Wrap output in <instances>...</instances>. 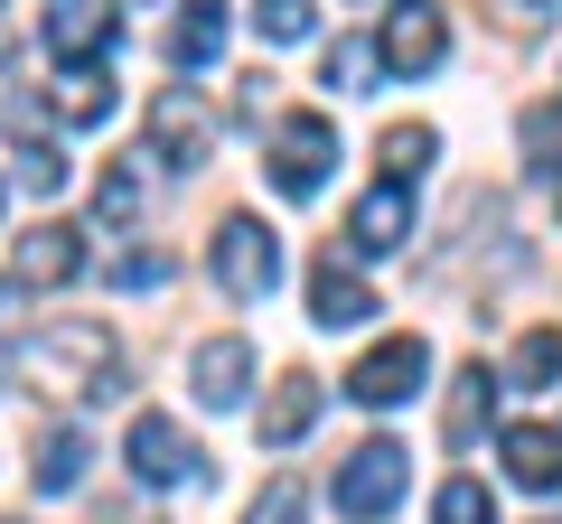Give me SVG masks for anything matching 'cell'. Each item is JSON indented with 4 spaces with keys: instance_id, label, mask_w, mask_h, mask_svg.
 I'll list each match as a JSON object with an SVG mask.
<instances>
[{
    "instance_id": "20",
    "label": "cell",
    "mask_w": 562,
    "mask_h": 524,
    "mask_svg": "<svg viewBox=\"0 0 562 524\" xmlns=\"http://www.w3.org/2000/svg\"><path fill=\"white\" fill-rule=\"evenodd\" d=\"M553 375H562V328H525L516 356H506V384H516V394H543Z\"/></svg>"
},
{
    "instance_id": "25",
    "label": "cell",
    "mask_w": 562,
    "mask_h": 524,
    "mask_svg": "<svg viewBox=\"0 0 562 524\" xmlns=\"http://www.w3.org/2000/svg\"><path fill=\"white\" fill-rule=\"evenodd\" d=\"M301 515H310V487H301V478H272V487H262V505H254L244 524H301Z\"/></svg>"
},
{
    "instance_id": "27",
    "label": "cell",
    "mask_w": 562,
    "mask_h": 524,
    "mask_svg": "<svg viewBox=\"0 0 562 524\" xmlns=\"http://www.w3.org/2000/svg\"><path fill=\"white\" fill-rule=\"evenodd\" d=\"M357 76H366V47H357V38H338V47L319 57V84H338V94H357Z\"/></svg>"
},
{
    "instance_id": "16",
    "label": "cell",
    "mask_w": 562,
    "mask_h": 524,
    "mask_svg": "<svg viewBox=\"0 0 562 524\" xmlns=\"http://www.w3.org/2000/svg\"><path fill=\"white\" fill-rule=\"evenodd\" d=\"M140 206H150V150H132V160H113V169L94 179V216H103V225H132Z\"/></svg>"
},
{
    "instance_id": "30",
    "label": "cell",
    "mask_w": 562,
    "mask_h": 524,
    "mask_svg": "<svg viewBox=\"0 0 562 524\" xmlns=\"http://www.w3.org/2000/svg\"><path fill=\"white\" fill-rule=\"evenodd\" d=\"M103 524H160L150 505H103Z\"/></svg>"
},
{
    "instance_id": "3",
    "label": "cell",
    "mask_w": 562,
    "mask_h": 524,
    "mask_svg": "<svg viewBox=\"0 0 562 524\" xmlns=\"http://www.w3.org/2000/svg\"><path fill=\"white\" fill-rule=\"evenodd\" d=\"M422 375H431V346L403 328V338H384V346H366L357 365H347V394H357L366 412H394V403H413L422 394Z\"/></svg>"
},
{
    "instance_id": "24",
    "label": "cell",
    "mask_w": 562,
    "mask_h": 524,
    "mask_svg": "<svg viewBox=\"0 0 562 524\" xmlns=\"http://www.w3.org/2000/svg\"><path fill=\"white\" fill-rule=\"evenodd\" d=\"M20 187L29 197H57L66 187V150L57 141H20Z\"/></svg>"
},
{
    "instance_id": "4",
    "label": "cell",
    "mask_w": 562,
    "mask_h": 524,
    "mask_svg": "<svg viewBox=\"0 0 562 524\" xmlns=\"http://www.w3.org/2000/svg\"><path fill=\"white\" fill-rule=\"evenodd\" d=\"M216 282H225V300H272L281 243H272V225H262V216H225L216 225Z\"/></svg>"
},
{
    "instance_id": "23",
    "label": "cell",
    "mask_w": 562,
    "mask_h": 524,
    "mask_svg": "<svg viewBox=\"0 0 562 524\" xmlns=\"http://www.w3.org/2000/svg\"><path fill=\"white\" fill-rule=\"evenodd\" d=\"M431 524H497V505H487L479 478H450L441 497H431Z\"/></svg>"
},
{
    "instance_id": "17",
    "label": "cell",
    "mask_w": 562,
    "mask_h": 524,
    "mask_svg": "<svg viewBox=\"0 0 562 524\" xmlns=\"http://www.w3.org/2000/svg\"><path fill=\"white\" fill-rule=\"evenodd\" d=\"M85 459H94V449H85V431H76V422H57V431L38 441V459H29L38 497H66V487H85Z\"/></svg>"
},
{
    "instance_id": "29",
    "label": "cell",
    "mask_w": 562,
    "mask_h": 524,
    "mask_svg": "<svg viewBox=\"0 0 562 524\" xmlns=\"http://www.w3.org/2000/svg\"><path fill=\"white\" fill-rule=\"evenodd\" d=\"M553 10H562V0H506V20H516V29H543Z\"/></svg>"
},
{
    "instance_id": "26",
    "label": "cell",
    "mask_w": 562,
    "mask_h": 524,
    "mask_svg": "<svg viewBox=\"0 0 562 524\" xmlns=\"http://www.w3.org/2000/svg\"><path fill=\"white\" fill-rule=\"evenodd\" d=\"M254 20L272 47H291V38H310V0H254Z\"/></svg>"
},
{
    "instance_id": "15",
    "label": "cell",
    "mask_w": 562,
    "mask_h": 524,
    "mask_svg": "<svg viewBox=\"0 0 562 524\" xmlns=\"http://www.w3.org/2000/svg\"><path fill=\"white\" fill-rule=\"evenodd\" d=\"M310 422H319V375H301V365H291V375L272 384V403H262V449H291Z\"/></svg>"
},
{
    "instance_id": "14",
    "label": "cell",
    "mask_w": 562,
    "mask_h": 524,
    "mask_svg": "<svg viewBox=\"0 0 562 524\" xmlns=\"http://www.w3.org/2000/svg\"><path fill=\"white\" fill-rule=\"evenodd\" d=\"M497 449H506V478H516V487H535V497H553V487H562V431L516 422Z\"/></svg>"
},
{
    "instance_id": "13",
    "label": "cell",
    "mask_w": 562,
    "mask_h": 524,
    "mask_svg": "<svg viewBox=\"0 0 562 524\" xmlns=\"http://www.w3.org/2000/svg\"><path fill=\"white\" fill-rule=\"evenodd\" d=\"M76 272H85L76 225H29V235H20V282L29 291H57V282H76Z\"/></svg>"
},
{
    "instance_id": "5",
    "label": "cell",
    "mask_w": 562,
    "mask_h": 524,
    "mask_svg": "<svg viewBox=\"0 0 562 524\" xmlns=\"http://www.w3.org/2000/svg\"><path fill=\"white\" fill-rule=\"evenodd\" d=\"M403 487H413V449H403V441H357L338 459V505H347V515H384Z\"/></svg>"
},
{
    "instance_id": "12",
    "label": "cell",
    "mask_w": 562,
    "mask_h": 524,
    "mask_svg": "<svg viewBox=\"0 0 562 524\" xmlns=\"http://www.w3.org/2000/svg\"><path fill=\"white\" fill-rule=\"evenodd\" d=\"M310 319H319V328H366V319H375V291H366L338 253H319V262H310Z\"/></svg>"
},
{
    "instance_id": "31",
    "label": "cell",
    "mask_w": 562,
    "mask_h": 524,
    "mask_svg": "<svg viewBox=\"0 0 562 524\" xmlns=\"http://www.w3.org/2000/svg\"><path fill=\"white\" fill-rule=\"evenodd\" d=\"M0 309H10V291H0Z\"/></svg>"
},
{
    "instance_id": "2",
    "label": "cell",
    "mask_w": 562,
    "mask_h": 524,
    "mask_svg": "<svg viewBox=\"0 0 562 524\" xmlns=\"http://www.w3.org/2000/svg\"><path fill=\"white\" fill-rule=\"evenodd\" d=\"M262 160H272V187H281V197H319L328 169H338V122H328V113H281Z\"/></svg>"
},
{
    "instance_id": "1",
    "label": "cell",
    "mask_w": 562,
    "mask_h": 524,
    "mask_svg": "<svg viewBox=\"0 0 562 524\" xmlns=\"http://www.w3.org/2000/svg\"><path fill=\"white\" fill-rule=\"evenodd\" d=\"M29 384L47 394H122V346L103 319H57L38 346H29Z\"/></svg>"
},
{
    "instance_id": "6",
    "label": "cell",
    "mask_w": 562,
    "mask_h": 524,
    "mask_svg": "<svg viewBox=\"0 0 562 524\" xmlns=\"http://www.w3.org/2000/svg\"><path fill=\"white\" fill-rule=\"evenodd\" d=\"M122 459H132V478L140 487H179V478H206V449L188 441L169 412H140L132 422V441H122Z\"/></svg>"
},
{
    "instance_id": "21",
    "label": "cell",
    "mask_w": 562,
    "mask_h": 524,
    "mask_svg": "<svg viewBox=\"0 0 562 524\" xmlns=\"http://www.w3.org/2000/svg\"><path fill=\"white\" fill-rule=\"evenodd\" d=\"M479 422H487V365H460L450 375V449L479 441Z\"/></svg>"
},
{
    "instance_id": "18",
    "label": "cell",
    "mask_w": 562,
    "mask_h": 524,
    "mask_svg": "<svg viewBox=\"0 0 562 524\" xmlns=\"http://www.w3.org/2000/svg\"><path fill=\"white\" fill-rule=\"evenodd\" d=\"M216 47H225V0H188L179 29H169V57L179 66H216Z\"/></svg>"
},
{
    "instance_id": "19",
    "label": "cell",
    "mask_w": 562,
    "mask_h": 524,
    "mask_svg": "<svg viewBox=\"0 0 562 524\" xmlns=\"http://www.w3.org/2000/svg\"><path fill=\"white\" fill-rule=\"evenodd\" d=\"M431 150H441V132H431V122H384V141H375V160H384V179H422V169H431Z\"/></svg>"
},
{
    "instance_id": "11",
    "label": "cell",
    "mask_w": 562,
    "mask_h": 524,
    "mask_svg": "<svg viewBox=\"0 0 562 524\" xmlns=\"http://www.w3.org/2000/svg\"><path fill=\"white\" fill-rule=\"evenodd\" d=\"M188 384H198L206 412H235L244 384H254V346H244V338H206L198 356H188Z\"/></svg>"
},
{
    "instance_id": "28",
    "label": "cell",
    "mask_w": 562,
    "mask_h": 524,
    "mask_svg": "<svg viewBox=\"0 0 562 524\" xmlns=\"http://www.w3.org/2000/svg\"><path fill=\"white\" fill-rule=\"evenodd\" d=\"M113 282H122V291H150V282H169V253H122V262H113Z\"/></svg>"
},
{
    "instance_id": "7",
    "label": "cell",
    "mask_w": 562,
    "mask_h": 524,
    "mask_svg": "<svg viewBox=\"0 0 562 524\" xmlns=\"http://www.w3.org/2000/svg\"><path fill=\"white\" fill-rule=\"evenodd\" d=\"M38 38H47V57H57V66H94L103 47L122 38V10H113V0H47Z\"/></svg>"
},
{
    "instance_id": "8",
    "label": "cell",
    "mask_w": 562,
    "mask_h": 524,
    "mask_svg": "<svg viewBox=\"0 0 562 524\" xmlns=\"http://www.w3.org/2000/svg\"><path fill=\"white\" fill-rule=\"evenodd\" d=\"M206 150H216V122H206V103L169 84V94L150 103V169H206Z\"/></svg>"
},
{
    "instance_id": "10",
    "label": "cell",
    "mask_w": 562,
    "mask_h": 524,
    "mask_svg": "<svg viewBox=\"0 0 562 524\" xmlns=\"http://www.w3.org/2000/svg\"><path fill=\"white\" fill-rule=\"evenodd\" d=\"M413 235V187H366L357 206H347V253H394V243Z\"/></svg>"
},
{
    "instance_id": "9",
    "label": "cell",
    "mask_w": 562,
    "mask_h": 524,
    "mask_svg": "<svg viewBox=\"0 0 562 524\" xmlns=\"http://www.w3.org/2000/svg\"><path fill=\"white\" fill-rule=\"evenodd\" d=\"M375 57H384V76H403V84L431 76V66L450 57V20L431 10V0H403L394 20H384V47H375Z\"/></svg>"
},
{
    "instance_id": "22",
    "label": "cell",
    "mask_w": 562,
    "mask_h": 524,
    "mask_svg": "<svg viewBox=\"0 0 562 524\" xmlns=\"http://www.w3.org/2000/svg\"><path fill=\"white\" fill-rule=\"evenodd\" d=\"M57 113H66V122H103V113H113L103 66H66V76H57Z\"/></svg>"
}]
</instances>
